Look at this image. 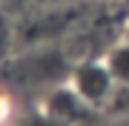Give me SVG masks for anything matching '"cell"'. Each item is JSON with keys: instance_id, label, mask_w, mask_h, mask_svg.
<instances>
[{"instance_id": "cell-1", "label": "cell", "mask_w": 129, "mask_h": 126, "mask_svg": "<svg viewBox=\"0 0 129 126\" xmlns=\"http://www.w3.org/2000/svg\"><path fill=\"white\" fill-rule=\"evenodd\" d=\"M66 83L92 109H106L112 95H115V89H118V83H115V77H112L103 57H83V60H78L72 66Z\"/></svg>"}, {"instance_id": "cell-2", "label": "cell", "mask_w": 129, "mask_h": 126, "mask_svg": "<svg viewBox=\"0 0 129 126\" xmlns=\"http://www.w3.org/2000/svg\"><path fill=\"white\" fill-rule=\"evenodd\" d=\"M40 109L49 117H55L60 126H83L86 115L92 112V106L83 103L69 83H57L55 89H49L43 103H40Z\"/></svg>"}, {"instance_id": "cell-3", "label": "cell", "mask_w": 129, "mask_h": 126, "mask_svg": "<svg viewBox=\"0 0 129 126\" xmlns=\"http://www.w3.org/2000/svg\"><path fill=\"white\" fill-rule=\"evenodd\" d=\"M106 66H109L112 77L118 86H129V34H123L120 40H115L109 46V52L103 55Z\"/></svg>"}, {"instance_id": "cell-4", "label": "cell", "mask_w": 129, "mask_h": 126, "mask_svg": "<svg viewBox=\"0 0 129 126\" xmlns=\"http://www.w3.org/2000/svg\"><path fill=\"white\" fill-rule=\"evenodd\" d=\"M12 126H60V123L40 109V112H32V115H26V117H17Z\"/></svg>"}, {"instance_id": "cell-5", "label": "cell", "mask_w": 129, "mask_h": 126, "mask_svg": "<svg viewBox=\"0 0 129 126\" xmlns=\"http://www.w3.org/2000/svg\"><path fill=\"white\" fill-rule=\"evenodd\" d=\"M14 123V103L12 95L6 89H0V126H12Z\"/></svg>"}, {"instance_id": "cell-6", "label": "cell", "mask_w": 129, "mask_h": 126, "mask_svg": "<svg viewBox=\"0 0 129 126\" xmlns=\"http://www.w3.org/2000/svg\"><path fill=\"white\" fill-rule=\"evenodd\" d=\"M78 0H35V6H72Z\"/></svg>"}, {"instance_id": "cell-7", "label": "cell", "mask_w": 129, "mask_h": 126, "mask_svg": "<svg viewBox=\"0 0 129 126\" xmlns=\"http://www.w3.org/2000/svg\"><path fill=\"white\" fill-rule=\"evenodd\" d=\"M118 126H129V115L126 117H118Z\"/></svg>"}, {"instance_id": "cell-8", "label": "cell", "mask_w": 129, "mask_h": 126, "mask_svg": "<svg viewBox=\"0 0 129 126\" xmlns=\"http://www.w3.org/2000/svg\"><path fill=\"white\" fill-rule=\"evenodd\" d=\"M123 3H126V9H129V0H123Z\"/></svg>"}, {"instance_id": "cell-9", "label": "cell", "mask_w": 129, "mask_h": 126, "mask_svg": "<svg viewBox=\"0 0 129 126\" xmlns=\"http://www.w3.org/2000/svg\"><path fill=\"white\" fill-rule=\"evenodd\" d=\"M120 3H123V0H120Z\"/></svg>"}]
</instances>
